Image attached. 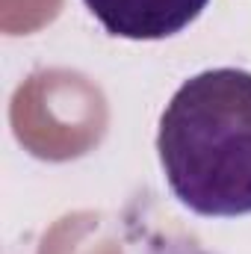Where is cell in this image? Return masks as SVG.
<instances>
[{"mask_svg": "<svg viewBox=\"0 0 251 254\" xmlns=\"http://www.w3.org/2000/svg\"><path fill=\"white\" fill-rule=\"evenodd\" d=\"M157 154L175 198L198 216L251 213V71L207 68L172 95Z\"/></svg>", "mask_w": 251, "mask_h": 254, "instance_id": "1", "label": "cell"}, {"mask_svg": "<svg viewBox=\"0 0 251 254\" xmlns=\"http://www.w3.org/2000/svg\"><path fill=\"white\" fill-rule=\"evenodd\" d=\"M98 24L133 42H157L178 36L207 9L210 0H83Z\"/></svg>", "mask_w": 251, "mask_h": 254, "instance_id": "2", "label": "cell"}]
</instances>
